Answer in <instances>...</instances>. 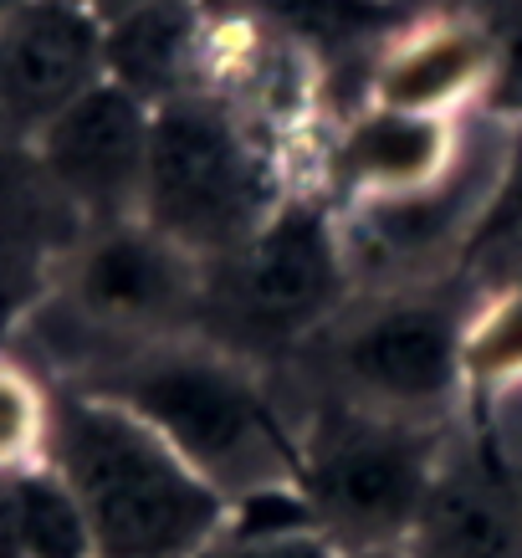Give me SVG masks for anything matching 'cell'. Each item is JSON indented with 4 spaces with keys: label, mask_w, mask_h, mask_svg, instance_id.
I'll list each match as a JSON object with an SVG mask.
<instances>
[{
    "label": "cell",
    "mask_w": 522,
    "mask_h": 558,
    "mask_svg": "<svg viewBox=\"0 0 522 558\" xmlns=\"http://www.w3.org/2000/svg\"><path fill=\"white\" fill-rule=\"evenodd\" d=\"M472 282L456 271L430 288L354 292L318 333L271 374L287 410L343 405L385 421L456 430L472 415L466 318Z\"/></svg>",
    "instance_id": "1"
},
{
    "label": "cell",
    "mask_w": 522,
    "mask_h": 558,
    "mask_svg": "<svg viewBox=\"0 0 522 558\" xmlns=\"http://www.w3.org/2000/svg\"><path fill=\"white\" fill-rule=\"evenodd\" d=\"M83 395L113 400L159 430L226 502L298 487V421L277 379L201 333L123 359Z\"/></svg>",
    "instance_id": "2"
},
{
    "label": "cell",
    "mask_w": 522,
    "mask_h": 558,
    "mask_svg": "<svg viewBox=\"0 0 522 558\" xmlns=\"http://www.w3.org/2000/svg\"><path fill=\"white\" fill-rule=\"evenodd\" d=\"M47 457L83 508L93 558H201L231 518V502L159 430L83 389L51 400Z\"/></svg>",
    "instance_id": "3"
},
{
    "label": "cell",
    "mask_w": 522,
    "mask_h": 558,
    "mask_svg": "<svg viewBox=\"0 0 522 558\" xmlns=\"http://www.w3.org/2000/svg\"><path fill=\"white\" fill-rule=\"evenodd\" d=\"M205 313V262L159 236L149 220L93 226L36 303L32 339L68 389L93 385L123 359L195 339Z\"/></svg>",
    "instance_id": "4"
},
{
    "label": "cell",
    "mask_w": 522,
    "mask_h": 558,
    "mask_svg": "<svg viewBox=\"0 0 522 558\" xmlns=\"http://www.w3.org/2000/svg\"><path fill=\"white\" fill-rule=\"evenodd\" d=\"M307 170L205 93L154 108L144 220L201 262H220L267 226Z\"/></svg>",
    "instance_id": "5"
},
{
    "label": "cell",
    "mask_w": 522,
    "mask_h": 558,
    "mask_svg": "<svg viewBox=\"0 0 522 558\" xmlns=\"http://www.w3.org/2000/svg\"><path fill=\"white\" fill-rule=\"evenodd\" d=\"M354 292L338 210L323 190H303L246 246L205 262L201 339L277 374Z\"/></svg>",
    "instance_id": "6"
},
{
    "label": "cell",
    "mask_w": 522,
    "mask_h": 558,
    "mask_svg": "<svg viewBox=\"0 0 522 558\" xmlns=\"http://www.w3.org/2000/svg\"><path fill=\"white\" fill-rule=\"evenodd\" d=\"M292 421L298 492L313 527L343 558L400 554L456 430H425L343 405H303Z\"/></svg>",
    "instance_id": "7"
},
{
    "label": "cell",
    "mask_w": 522,
    "mask_h": 558,
    "mask_svg": "<svg viewBox=\"0 0 522 558\" xmlns=\"http://www.w3.org/2000/svg\"><path fill=\"white\" fill-rule=\"evenodd\" d=\"M512 134H518V123L476 108V113H466L456 159L430 185L385 195V201L333 205L354 288L374 292L451 282L456 271L466 267L487 220L507 201Z\"/></svg>",
    "instance_id": "8"
},
{
    "label": "cell",
    "mask_w": 522,
    "mask_h": 558,
    "mask_svg": "<svg viewBox=\"0 0 522 558\" xmlns=\"http://www.w3.org/2000/svg\"><path fill=\"white\" fill-rule=\"evenodd\" d=\"M149 138L154 108L113 83L72 102L68 113L41 129V165L57 190L72 201L83 226H119L144 220V185H149Z\"/></svg>",
    "instance_id": "9"
},
{
    "label": "cell",
    "mask_w": 522,
    "mask_h": 558,
    "mask_svg": "<svg viewBox=\"0 0 522 558\" xmlns=\"http://www.w3.org/2000/svg\"><path fill=\"white\" fill-rule=\"evenodd\" d=\"M410 558H522V472L466 415L446 440L421 518L404 538Z\"/></svg>",
    "instance_id": "10"
},
{
    "label": "cell",
    "mask_w": 522,
    "mask_h": 558,
    "mask_svg": "<svg viewBox=\"0 0 522 558\" xmlns=\"http://www.w3.org/2000/svg\"><path fill=\"white\" fill-rule=\"evenodd\" d=\"M102 83V32L72 0H32L0 32V123L47 129Z\"/></svg>",
    "instance_id": "11"
},
{
    "label": "cell",
    "mask_w": 522,
    "mask_h": 558,
    "mask_svg": "<svg viewBox=\"0 0 522 558\" xmlns=\"http://www.w3.org/2000/svg\"><path fill=\"white\" fill-rule=\"evenodd\" d=\"M491 36L466 11H421L374 62L369 102L421 119H466L487 108Z\"/></svg>",
    "instance_id": "12"
},
{
    "label": "cell",
    "mask_w": 522,
    "mask_h": 558,
    "mask_svg": "<svg viewBox=\"0 0 522 558\" xmlns=\"http://www.w3.org/2000/svg\"><path fill=\"white\" fill-rule=\"evenodd\" d=\"M461 129L466 119H421L369 102L328 134L318 190L328 205H359L430 185L461 149Z\"/></svg>",
    "instance_id": "13"
},
{
    "label": "cell",
    "mask_w": 522,
    "mask_h": 558,
    "mask_svg": "<svg viewBox=\"0 0 522 558\" xmlns=\"http://www.w3.org/2000/svg\"><path fill=\"white\" fill-rule=\"evenodd\" d=\"M83 231V216L57 190L47 165L0 144V333L21 313H36Z\"/></svg>",
    "instance_id": "14"
},
{
    "label": "cell",
    "mask_w": 522,
    "mask_h": 558,
    "mask_svg": "<svg viewBox=\"0 0 522 558\" xmlns=\"http://www.w3.org/2000/svg\"><path fill=\"white\" fill-rule=\"evenodd\" d=\"M210 0H149L102 26V77L144 108L185 98L201 72Z\"/></svg>",
    "instance_id": "15"
},
{
    "label": "cell",
    "mask_w": 522,
    "mask_h": 558,
    "mask_svg": "<svg viewBox=\"0 0 522 558\" xmlns=\"http://www.w3.org/2000/svg\"><path fill=\"white\" fill-rule=\"evenodd\" d=\"M466 389L472 410L522 389V282L476 298L466 318Z\"/></svg>",
    "instance_id": "16"
},
{
    "label": "cell",
    "mask_w": 522,
    "mask_h": 558,
    "mask_svg": "<svg viewBox=\"0 0 522 558\" xmlns=\"http://www.w3.org/2000/svg\"><path fill=\"white\" fill-rule=\"evenodd\" d=\"M16 497L26 558H93V533H87L83 508L51 466L47 472H21Z\"/></svg>",
    "instance_id": "17"
},
{
    "label": "cell",
    "mask_w": 522,
    "mask_h": 558,
    "mask_svg": "<svg viewBox=\"0 0 522 558\" xmlns=\"http://www.w3.org/2000/svg\"><path fill=\"white\" fill-rule=\"evenodd\" d=\"M476 16H482V26L491 36L487 113L522 123V0H487Z\"/></svg>",
    "instance_id": "18"
},
{
    "label": "cell",
    "mask_w": 522,
    "mask_h": 558,
    "mask_svg": "<svg viewBox=\"0 0 522 558\" xmlns=\"http://www.w3.org/2000/svg\"><path fill=\"white\" fill-rule=\"evenodd\" d=\"M201 558H343L318 527H241L226 523Z\"/></svg>",
    "instance_id": "19"
},
{
    "label": "cell",
    "mask_w": 522,
    "mask_h": 558,
    "mask_svg": "<svg viewBox=\"0 0 522 558\" xmlns=\"http://www.w3.org/2000/svg\"><path fill=\"white\" fill-rule=\"evenodd\" d=\"M51 410L21 374H0V472H21L32 446H47Z\"/></svg>",
    "instance_id": "20"
},
{
    "label": "cell",
    "mask_w": 522,
    "mask_h": 558,
    "mask_svg": "<svg viewBox=\"0 0 522 558\" xmlns=\"http://www.w3.org/2000/svg\"><path fill=\"white\" fill-rule=\"evenodd\" d=\"M472 421L487 430L491 446H497V451L522 472V389H507L502 400L472 410Z\"/></svg>",
    "instance_id": "21"
},
{
    "label": "cell",
    "mask_w": 522,
    "mask_h": 558,
    "mask_svg": "<svg viewBox=\"0 0 522 558\" xmlns=\"http://www.w3.org/2000/svg\"><path fill=\"white\" fill-rule=\"evenodd\" d=\"M16 476H21V472H0V558H26V543H21Z\"/></svg>",
    "instance_id": "22"
},
{
    "label": "cell",
    "mask_w": 522,
    "mask_h": 558,
    "mask_svg": "<svg viewBox=\"0 0 522 558\" xmlns=\"http://www.w3.org/2000/svg\"><path fill=\"white\" fill-rule=\"evenodd\" d=\"M415 11H466V16H476L487 0H410Z\"/></svg>",
    "instance_id": "23"
},
{
    "label": "cell",
    "mask_w": 522,
    "mask_h": 558,
    "mask_svg": "<svg viewBox=\"0 0 522 558\" xmlns=\"http://www.w3.org/2000/svg\"><path fill=\"white\" fill-rule=\"evenodd\" d=\"M507 195L522 205V123H518V134H512V174H507Z\"/></svg>",
    "instance_id": "24"
},
{
    "label": "cell",
    "mask_w": 522,
    "mask_h": 558,
    "mask_svg": "<svg viewBox=\"0 0 522 558\" xmlns=\"http://www.w3.org/2000/svg\"><path fill=\"white\" fill-rule=\"evenodd\" d=\"M93 5H98L102 21H113V16H123V11H138V5H149V0H93Z\"/></svg>",
    "instance_id": "25"
},
{
    "label": "cell",
    "mask_w": 522,
    "mask_h": 558,
    "mask_svg": "<svg viewBox=\"0 0 522 558\" xmlns=\"http://www.w3.org/2000/svg\"><path fill=\"white\" fill-rule=\"evenodd\" d=\"M364 558H410V554H404V548H400V554H364Z\"/></svg>",
    "instance_id": "26"
}]
</instances>
